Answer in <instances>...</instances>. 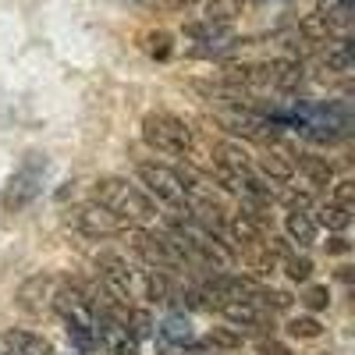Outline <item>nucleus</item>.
Segmentation results:
<instances>
[{"label": "nucleus", "mask_w": 355, "mask_h": 355, "mask_svg": "<svg viewBox=\"0 0 355 355\" xmlns=\"http://www.w3.org/2000/svg\"><path fill=\"white\" fill-rule=\"evenodd\" d=\"M93 202L103 206V210H107L114 220H121L125 227L157 220V202H153V196L142 192V189L132 185V182H125V178H114V174L96 178Z\"/></svg>", "instance_id": "f257e3e1"}, {"label": "nucleus", "mask_w": 355, "mask_h": 355, "mask_svg": "<svg viewBox=\"0 0 355 355\" xmlns=\"http://www.w3.org/2000/svg\"><path fill=\"white\" fill-rule=\"evenodd\" d=\"M142 142L157 153H167V157H182L192 150V128L174 117L167 110H157V114H146L142 117Z\"/></svg>", "instance_id": "f03ea898"}, {"label": "nucleus", "mask_w": 355, "mask_h": 355, "mask_svg": "<svg viewBox=\"0 0 355 355\" xmlns=\"http://www.w3.org/2000/svg\"><path fill=\"white\" fill-rule=\"evenodd\" d=\"M135 174H139V182L150 189V196L167 202L171 210H189V182H185V174H178L174 167L157 164V160H139Z\"/></svg>", "instance_id": "7ed1b4c3"}, {"label": "nucleus", "mask_w": 355, "mask_h": 355, "mask_svg": "<svg viewBox=\"0 0 355 355\" xmlns=\"http://www.w3.org/2000/svg\"><path fill=\"white\" fill-rule=\"evenodd\" d=\"M46 174H50V160L46 153H25L18 171L11 174V182H8V210H25L28 202H36L40 192H43V182H46Z\"/></svg>", "instance_id": "20e7f679"}, {"label": "nucleus", "mask_w": 355, "mask_h": 355, "mask_svg": "<svg viewBox=\"0 0 355 355\" xmlns=\"http://www.w3.org/2000/svg\"><path fill=\"white\" fill-rule=\"evenodd\" d=\"M220 125H224L231 135H239V139H252V142H263V146H277V142H281L277 125H274L263 110H252V107L224 110V114H220Z\"/></svg>", "instance_id": "39448f33"}, {"label": "nucleus", "mask_w": 355, "mask_h": 355, "mask_svg": "<svg viewBox=\"0 0 355 355\" xmlns=\"http://www.w3.org/2000/svg\"><path fill=\"white\" fill-rule=\"evenodd\" d=\"M96 274H100V288L107 299L128 306L132 299V288H135V270L117 256V252H100L96 256Z\"/></svg>", "instance_id": "423d86ee"}, {"label": "nucleus", "mask_w": 355, "mask_h": 355, "mask_svg": "<svg viewBox=\"0 0 355 355\" xmlns=\"http://www.w3.org/2000/svg\"><path fill=\"white\" fill-rule=\"evenodd\" d=\"M68 224L75 231H82L85 239H110V234H125V224L114 220L103 206H96V202L71 206V210H68Z\"/></svg>", "instance_id": "0eeeda50"}, {"label": "nucleus", "mask_w": 355, "mask_h": 355, "mask_svg": "<svg viewBox=\"0 0 355 355\" xmlns=\"http://www.w3.org/2000/svg\"><path fill=\"white\" fill-rule=\"evenodd\" d=\"M53 288H57V281H53L50 274H36V277H28V281L15 291V302H18V309H25V313H43V309L50 306V299H53Z\"/></svg>", "instance_id": "6e6552de"}, {"label": "nucleus", "mask_w": 355, "mask_h": 355, "mask_svg": "<svg viewBox=\"0 0 355 355\" xmlns=\"http://www.w3.org/2000/svg\"><path fill=\"white\" fill-rule=\"evenodd\" d=\"M4 348H8V355H53V348L43 334L21 331V327L4 331Z\"/></svg>", "instance_id": "1a4fd4ad"}, {"label": "nucleus", "mask_w": 355, "mask_h": 355, "mask_svg": "<svg viewBox=\"0 0 355 355\" xmlns=\"http://www.w3.org/2000/svg\"><path fill=\"white\" fill-rule=\"evenodd\" d=\"M153 338L160 341L164 352H171V348H192V327H189L185 316H167L160 327H157Z\"/></svg>", "instance_id": "9d476101"}, {"label": "nucleus", "mask_w": 355, "mask_h": 355, "mask_svg": "<svg viewBox=\"0 0 355 355\" xmlns=\"http://www.w3.org/2000/svg\"><path fill=\"white\" fill-rule=\"evenodd\" d=\"M220 313H224V320H231L234 327H263L266 323V313L259 309V306H252V302H224V306H217Z\"/></svg>", "instance_id": "9b49d317"}, {"label": "nucleus", "mask_w": 355, "mask_h": 355, "mask_svg": "<svg viewBox=\"0 0 355 355\" xmlns=\"http://www.w3.org/2000/svg\"><path fill=\"white\" fill-rule=\"evenodd\" d=\"M295 167L302 171V178L313 185V189H327L331 182H334V171H331V164L323 160V157H313V153H302L299 160H295Z\"/></svg>", "instance_id": "f8f14e48"}, {"label": "nucleus", "mask_w": 355, "mask_h": 355, "mask_svg": "<svg viewBox=\"0 0 355 355\" xmlns=\"http://www.w3.org/2000/svg\"><path fill=\"white\" fill-rule=\"evenodd\" d=\"M214 167H224V171H252V160H249V153L242 150L239 142H217L214 146Z\"/></svg>", "instance_id": "ddd939ff"}, {"label": "nucleus", "mask_w": 355, "mask_h": 355, "mask_svg": "<svg viewBox=\"0 0 355 355\" xmlns=\"http://www.w3.org/2000/svg\"><path fill=\"white\" fill-rule=\"evenodd\" d=\"M284 231H288V239L295 245H302V249L316 242V220L309 214H288L284 217Z\"/></svg>", "instance_id": "4468645a"}, {"label": "nucleus", "mask_w": 355, "mask_h": 355, "mask_svg": "<svg viewBox=\"0 0 355 355\" xmlns=\"http://www.w3.org/2000/svg\"><path fill=\"white\" fill-rule=\"evenodd\" d=\"M256 167L270 178V182H291V174H295V160H288V157L277 153V150L263 153V157L256 160Z\"/></svg>", "instance_id": "2eb2a0df"}, {"label": "nucleus", "mask_w": 355, "mask_h": 355, "mask_svg": "<svg viewBox=\"0 0 355 355\" xmlns=\"http://www.w3.org/2000/svg\"><path fill=\"white\" fill-rule=\"evenodd\" d=\"M323 64H327L331 71H338V75H348L352 71V43L345 36L327 43V50H323Z\"/></svg>", "instance_id": "dca6fc26"}, {"label": "nucleus", "mask_w": 355, "mask_h": 355, "mask_svg": "<svg viewBox=\"0 0 355 355\" xmlns=\"http://www.w3.org/2000/svg\"><path fill=\"white\" fill-rule=\"evenodd\" d=\"M125 331L132 334V341H146V338H153V316L146 313V309H132L128 306V313H125Z\"/></svg>", "instance_id": "f3484780"}, {"label": "nucleus", "mask_w": 355, "mask_h": 355, "mask_svg": "<svg viewBox=\"0 0 355 355\" xmlns=\"http://www.w3.org/2000/svg\"><path fill=\"white\" fill-rule=\"evenodd\" d=\"M64 331H68V338H71V345H75L78 352H96V348H100L96 331L85 327V323H64Z\"/></svg>", "instance_id": "a211bd4d"}, {"label": "nucleus", "mask_w": 355, "mask_h": 355, "mask_svg": "<svg viewBox=\"0 0 355 355\" xmlns=\"http://www.w3.org/2000/svg\"><path fill=\"white\" fill-rule=\"evenodd\" d=\"M288 334H291V338L309 341V338H320V334H323V327H320V320H316V316H295V320L288 323Z\"/></svg>", "instance_id": "6ab92c4d"}, {"label": "nucleus", "mask_w": 355, "mask_h": 355, "mask_svg": "<svg viewBox=\"0 0 355 355\" xmlns=\"http://www.w3.org/2000/svg\"><path fill=\"white\" fill-rule=\"evenodd\" d=\"M146 53L157 57V61H167V57L174 53V40H171V33H150V36H146Z\"/></svg>", "instance_id": "aec40b11"}, {"label": "nucleus", "mask_w": 355, "mask_h": 355, "mask_svg": "<svg viewBox=\"0 0 355 355\" xmlns=\"http://www.w3.org/2000/svg\"><path fill=\"white\" fill-rule=\"evenodd\" d=\"M320 224L331 227V231H345V227L352 224V214L341 210V206H334V202H327V206L320 210Z\"/></svg>", "instance_id": "412c9836"}, {"label": "nucleus", "mask_w": 355, "mask_h": 355, "mask_svg": "<svg viewBox=\"0 0 355 355\" xmlns=\"http://www.w3.org/2000/svg\"><path fill=\"white\" fill-rule=\"evenodd\" d=\"M284 274L291 277V281H309L313 277V259L309 256H284Z\"/></svg>", "instance_id": "4be33fe9"}, {"label": "nucleus", "mask_w": 355, "mask_h": 355, "mask_svg": "<svg viewBox=\"0 0 355 355\" xmlns=\"http://www.w3.org/2000/svg\"><path fill=\"white\" fill-rule=\"evenodd\" d=\"M206 341L217 345V348H227V352L242 348V334H239V331H231V327H214L210 334H206Z\"/></svg>", "instance_id": "5701e85b"}, {"label": "nucleus", "mask_w": 355, "mask_h": 355, "mask_svg": "<svg viewBox=\"0 0 355 355\" xmlns=\"http://www.w3.org/2000/svg\"><path fill=\"white\" fill-rule=\"evenodd\" d=\"M302 302H306V306H309L313 313L327 309V306H331V291H327V284H313V288H306Z\"/></svg>", "instance_id": "b1692460"}, {"label": "nucleus", "mask_w": 355, "mask_h": 355, "mask_svg": "<svg viewBox=\"0 0 355 355\" xmlns=\"http://www.w3.org/2000/svg\"><path fill=\"white\" fill-rule=\"evenodd\" d=\"M352 202H355V185L352 182H338L334 185V206H341V210L352 214Z\"/></svg>", "instance_id": "393cba45"}, {"label": "nucleus", "mask_w": 355, "mask_h": 355, "mask_svg": "<svg viewBox=\"0 0 355 355\" xmlns=\"http://www.w3.org/2000/svg\"><path fill=\"white\" fill-rule=\"evenodd\" d=\"M284 202H288V214H306L309 206H313V199H309L306 192H288Z\"/></svg>", "instance_id": "a878e982"}, {"label": "nucleus", "mask_w": 355, "mask_h": 355, "mask_svg": "<svg viewBox=\"0 0 355 355\" xmlns=\"http://www.w3.org/2000/svg\"><path fill=\"white\" fill-rule=\"evenodd\" d=\"M259 355H291V348L284 341H274V338H263L259 341Z\"/></svg>", "instance_id": "bb28decb"}, {"label": "nucleus", "mask_w": 355, "mask_h": 355, "mask_svg": "<svg viewBox=\"0 0 355 355\" xmlns=\"http://www.w3.org/2000/svg\"><path fill=\"white\" fill-rule=\"evenodd\" d=\"M348 249H352V245H348V239H341V234L327 242V252H331V256H345Z\"/></svg>", "instance_id": "cd10ccee"}]
</instances>
